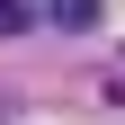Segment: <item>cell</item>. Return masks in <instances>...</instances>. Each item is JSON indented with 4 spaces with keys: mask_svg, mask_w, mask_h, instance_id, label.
I'll list each match as a JSON object with an SVG mask.
<instances>
[{
    "mask_svg": "<svg viewBox=\"0 0 125 125\" xmlns=\"http://www.w3.org/2000/svg\"><path fill=\"white\" fill-rule=\"evenodd\" d=\"M98 9H107V0H45L54 27H98Z\"/></svg>",
    "mask_w": 125,
    "mask_h": 125,
    "instance_id": "6da1fadb",
    "label": "cell"
},
{
    "mask_svg": "<svg viewBox=\"0 0 125 125\" xmlns=\"http://www.w3.org/2000/svg\"><path fill=\"white\" fill-rule=\"evenodd\" d=\"M27 18H36V9H27V0H0V36H18Z\"/></svg>",
    "mask_w": 125,
    "mask_h": 125,
    "instance_id": "7a4b0ae2",
    "label": "cell"
}]
</instances>
